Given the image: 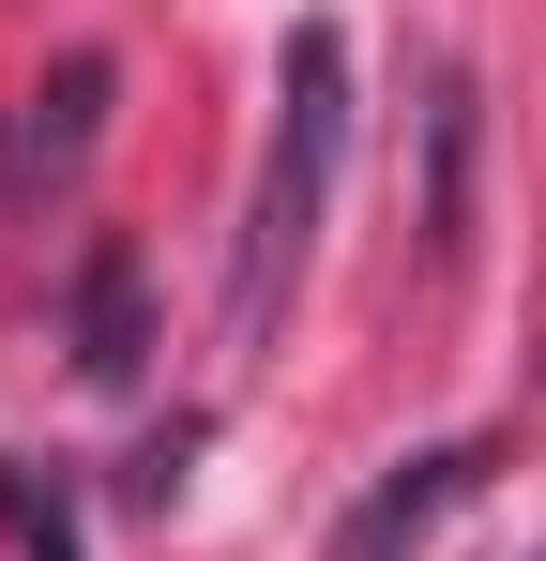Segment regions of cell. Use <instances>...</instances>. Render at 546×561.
<instances>
[{
  "mask_svg": "<svg viewBox=\"0 0 546 561\" xmlns=\"http://www.w3.org/2000/svg\"><path fill=\"white\" fill-rule=\"evenodd\" d=\"M0 531L31 561H91L77 547V501H61V470H31V456H0Z\"/></svg>",
  "mask_w": 546,
  "mask_h": 561,
  "instance_id": "5b68a950",
  "label": "cell"
},
{
  "mask_svg": "<svg viewBox=\"0 0 546 561\" xmlns=\"http://www.w3.org/2000/svg\"><path fill=\"white\" fill-rule=\"evenodd\" d=\"M137 350H152V334H137V243H91L77 259V365L137 379Z\"/></svg>",
  "mask_w": 546,
  "mask_h": 561,
  "instance_id": "277c9868",
  "label": "cell"
},
{
  "mask_svg": "<svg viewBox=\"0 0 546 561\" xmlns=\"http://www.w3.org/2000/svg\"><path fill=\"white\" fill-rule=\"evenodd\" d=\"M334 168H350V31L304 15L288 61H273V137H259V197H243V259H228V350H273L288 288L319 259Z\"/></svg>",
  "mask_w": 546,
  "mask_h": 561,
  "instance_id": "6da1fadb",
  "label": "cell"
},
{
  "mask_svg": "<svg viewBox=\"0 0 546 561\" xmlns=\"http://www.w3.org/2000/svg\"><path fill=\"white\" fill-rule=\"evenodd\" d=\"M106 92H122V77H106V46L46 61V77H31V106H15V152H0V183H15V197H61V183L91 168V137H106Z\"/></svg>",
  "mask_w": 546,
  "mask_h": 561,
  "instance_id": "3957f363",
  "label": "cell"
},
{
  "mask_svg": "<svg viewBox=\"0 0 546 561\" xmlns=\"http://www.w3.org/2000/svg\"><path fill=\"white\" fill-rule=\"evenodd\" d=\"M470 485H486V440H425V456H395L350 516H334V561H410L455 501H470Z\"/></svg>",
  "mask_w": 546,
  "mask_h": 561,
  "instance_id": "7a4b0ae2",
  "label": "cell"
}]
</instances>
